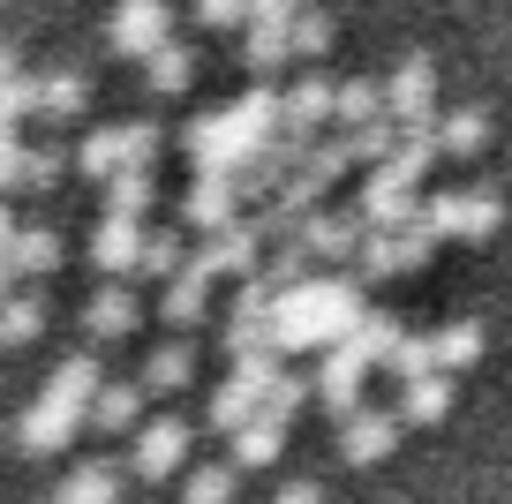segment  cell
<instances>
[{
	"instance_id": "14",
	"label": "cell",
	"mask_w": 512,
	"mask_h": 504,
	"mask_svg": "<svg viewBox=\"0 0 512 504\" xmlns=\"http://www.w3.org/2000/svg\"><path fill=\"white\" fill-rule=\"evenodd\" d=\"M106 384H113V377H106V362H98V347H68L61 362H53V377H46V399H61V407L91 414Z\"/></svg>"
},
{
	"instance_id": "30",
	"label": "cell",
	"mask_w": 512,
	"mask_h": 504,
	"mask_svg": "<svg viewBox=\"0 0 512 504\" xmlns=\"http://www.w3.org/2000/svg\"><path fill=\"white\" fill-rule=\"evenodd\" d=\"M279 444H287V422H272V414H256L241 437H226V459L234 467H272L279 459Z\"/></svg>"
},
{
	"instance_id": "41",
	"label": "cell",
	"mask_w": 512,
	"mask_h": 504,
	"mask_svg": "<svg viewBox=\"0 0 512 504\" xmlns=\"http://www.w3.org/2000/svg\"><path fill=\"white\" fill-rule=\"evenodd\" d=\"M400 271H407V249H400V234L369 226V241H362V279H400Z\"/></svg>"
},
{
	"instance_id": "43",
	"label": "cell",
	"mask_w": 512,
	"mask_h": 504,
	"mask_svg": "<svg viewBox=\"0 0 512 504\" xmlns=\"http://www.w3.org/2000/svg\"><path fill=\"white\" fill-rule=\"evenodd\" d=\"M302 399H317V384H302V377H279L272 392H264V414H272V422H294V414H302Z\"/></svg>"
},
{
	"instance_id": "7",
	"label": "cell",
	"mask_w": 512,
	"mask_h": 504,
	"mask_svg": "<svg viewBox=\"0 0 512 504\" xmlns=\"http://www.w3.org/2000/svg\"><path fill=\"white\" fill-rule=\"evenodd\" d=\"M53 264H61V234L53 226H23V219L0 211V286L16 294L31 271H53Z\"/></svg>"
},
{
	"instance_id": "10",
	"label": "cell",
	"mask_w": 512,
	"mask_h": 504,
	"mask_svg": "<svg viewBox=\"0 0 512 504\" xmlns=\"http://www.w3.org/2000/svg\"><path fill=\"white\" fill-rule=\"evenodd\" d=\"M61 166H76V151L61 143H23V136H0V189H53Z\"/></svg>"
},
{
	"instance_id": "42",
	"label": "cell",
	"mask_w": 512,
	"mask_h": 504,
	"mask_svg": "<svg viewBox=\"0 0 512 504\" xmlns=\"http://www.w3.org/2000/svg\"><path fill=\"white\" fill-rule=\"evenodd\" d=\"M324 46H332V16H324V8H302V16H294V61H317Z\"/></svg>"
},
{
	"instance_id": "3",
	"label": "cell",
	"mask_w": 512,
	"mask_h": 504,
	"mask_svg": "<svg viewBox=\"0 0 512 504\" xmlns=\"http://www.w3.org/2000/svg\"><path fill=\"white\" fill-rule=\"evenodd\" d=\"M294 16H302L294 0H256L249 31H241V61H249L256 83H272V68L294 61Z\"/></svg>"
},
{
	"instance_id": "6",
	"label": "cell",
	"mask_w": 512,
	"mask_h": 504,
	"mask_svg": "<svg viewBox=\"0 0 512 504\" xmlns=\"http://www.w3.org/2000/svg\"><path fill=\"white\" fill-rule=\"evenodd\" d=\"M384 98H392V121L415 128V121H437V61L422 46H407L384 76Z\"/></svg>"
},
{
	"instance_id": "35",
	"label": "cell",
	"mask_w": 512,
	"mask_h": 504,
	"mask_svg": "<svg viewBox=\"0 0 512 504\" xmlns=\"http://www.w3.org/2000/svg\"><path fill=\"white\" fill-rule=\"evenodd\" d=\"M38 324H46V294H31V286H16V294L0 301V339H8V347H23V339H38Z\"/></svg>"
},
{
	"instance_id": "4",
	"label": "cell",
	"mask_w": 512,
	"mask_h": 504,
	"mask_svg": "<svg viewBox=\"0 0 512 504\" xmlns=\"http://www.w3.org/2000/svg\"><path fill=\"white\" fill-rule=\"evenodd\" d=\"M256 256H264V226H256V211H241L234 226H219V234L196 241L189 264H196V271H211V279H256V271H264Z\"/></svg>"
},
{
	"instance_id": "46",
	"label": "cell",
	"mask_w": 512,
	"mask_h": 504,
	"mask_svg": "<svg viewBox=\"0 0 512 504\" xmlns=\"http://www.w3.org/2000/svg\"><path fill=\"white\" fill-rule=\"evenodd\" d=\"M272 504H324V489H317V482H279Z\"/></svg>"
},
{
	"instance_id": "23",
	"label": "cell",
	"mask_w": 512,
	"mask_h": 504,
	"mask_svg": "<svg viewBox=\"0 0 512 504\" xmlns=\"http://www.w3.org/2000/svg\"><path fill=\"white\" fill-rule=\"evenodd\" d=\"M264 414V392H249L241 377H226V384H211V399H204V422L211 429H226V437H241V429Z\"/></svg>"
},
{
	"instance_id": "8",
	"label": "cell",
	"mask_w": 512,
	"mask_h": 504,
	"mask_svg": "<svg viewBox=\"0 0 512 504\" xmlns=\"http://www.w3.org/2000/svg\"><path fill=\"white\" fill-rule=\"evenodd\" d=\"M362 219H369V226H384V234L415 226V219H422L415 181H407L400 166H369V174H362Z\"/></svg>"
},
{
	"instance_id": "15",
	"label": "cell",
	"mask_w": 512,
	"mask_h": 504,
	"mask_svg": "<svg viewBox=\"0 0 512 504\" xmlns=\"http://www.w3.org/2000/svg\"><path fill=\"white\" fill-rule=\"evenodd\" d=\"M241 219V181L234 174H196L189 196H181V226H196V234H219V226Z\"/></svg>"
},
{
	"instance_id": "22",
	"label": "cell",
	"mask_w": 512,
	"mask_h": 504,
	"mask_svg": "<svg viewBox=\"0 0 512 504\" xmlns=\"http://www.w3.org/2000/svg\"><path fill=\"white\" fill-rule=\"evenodd\" d=\"M128 166V121H98L91 136L76 143V174H91V181H113Z\"/></svg>"
},
{
	"instance_id": "18",
	"label": "cell",
	"mask_w": 512,
	"mask_h": 504,
	"mask_svg": "<svg viewBox=\"0 0 512 504\" xmlns=\"http://www.w3.org/2000/svg\"><path fill=\"white\" fill-rule=\"evenodd\" d=\"M136 316H144V301H136V286H128V279H106L91 301H83V331H91V339H128Z\"/></svg>"
},
{
	"instance_id": "24",
	"label": "cell",
	"mask_w": 512,
	"mask_h": 504,
	"mask_svg": "<svg viewBox=\"0 0 512 504\" xmlns=\"http://www.w3.org/2000/svg\"><path fill=\"white\" fill-rule=\"evenodd\" d=\"M204 309H211V271H196V264H189L181 279H166V286H159V316H166L174 331H189Z\"/></svg>"
},
{
	"instance_id": "28",
	"label": "cell",
	"mask_w": 512,
	"mask_h": 504,
	"mask_svg": "<svg viewBox=\"0 0 512 504\" xmlns=\"http://www.w3.org/2000/svg\"><path fill=\"white\" fill-rule=\"evenodd\" d=\"M369 121H392V98H384V83L377 76H347L339 83V128H369Z\"/></svg>"
},
{
	"instance_id": "17",
	"label": "cell",
	"mask_w": 512,
	"mask_h": 504,
	"mask_svg": "<svg viewBox=\"0 0 512 504\" xmlns=\"http://www.w3.org/2000/svg\"><path fill=\"white\" fill-rule=\"evenodd\" d=\"M400 444V407H362L339 422V459H354V467H369V459H384Z\"/></svg>"
},
{
	"instance_id": "34",
	"label": "cell",
	"mask_w": 512,
	"mask_h": 504,
	"mask_svg": "<svg viewBox=\"0 0 512 504\" xmlns=\"http://www.w3.org/2000/svg\"><path fill=\"white\" fill-rule=\"evenodd\" d=\"M234 497V459H196L181 474V504H226Z\"/></svg>"
},
{
	"instance_id": "44",
	"label": "cell",
	"mask_w": 512,
	"mask_h": 504,
	"mask_svg": "<svg viewBox=\"0 0 512 504\" xmlns=\"http://www.w3.org/2000/svg\"><path fill=\"white\" fill-rule=\"evenodd\" d=\"M159 143H166L159 121H128V166H151V158H159Z\"/></svg>"
},
{
	"instance_id": "39",
	"label": "cell",
	"mask_w": 512,
	"mask_h": 504,
	"mask_svg": "<svg viewBox=\"0 0 512 504\" xmlns=\"http://www.w3.org/2000/svg\"><path fill=\"white\" fill-rule=\"evenodd\" d=\"M309 264H317V256H309V241H279V249L264 256V279H272L279 294H294V286H309V279H317Z\"/></svg>"
},
{
	"instance_id": "21",
	"label": "cell",
	"mask_w": 512,
	"mask_h": 504,
	"mask_svg": "<svg viewBox=\"0 0 512 504\" xmlns=\"http://www.w3.org/2000/svg\"><path fill=\"white\" fill-rule=\"evenodd\" d=\"M189 377H196V347H189V331L159 339V347L144 354V369H136V384H144V392H181Z\"/></svg>"
},
{
	"instance_id": "27",
	"label": "cell",
	"mask_w": 512,
	"mask_h": 504,
	"mask_svg": "<svg viewBox=\"0 0 512 504\" xmlns=\"http://www.w3.org/2000/svg\"><path fill=\"white\" fill-rule=\"evenodd\" d=\"M83 98H91V76H83V68H38V113H46V121L83 113Z\"/></svg>"
},
{
	"instance_id": "31",
	"label": "cell",
	"mask_w": 512,
	"mask_h": 504,
	"mask_svg": "<svg viewBox=\"0 0 512 504\" xmlns=\"http://www.w3.org/2000/svg\"><path fill=\"white\" fill-rule=\"evenodd\" d=\"M482 136H490V113H482V98H460V106L437 113V143H445V151H482Z\"/></svg>"
},
{
	"instance_id": "38",
	"label": "cell",
	"mask_w": 512,
	"mask_h": 504,
	"mask_svg": "<svg viewBox=\"0 0 512 504\" xmlns=\"http://www.w3.org/2000/svg\"><path fill=\"white\" fill-rule=\"evenodd\" d=\"M384 369H392L400 384H415V377H445V369H437V331H407L400 354H392Z\"/></svg>"
},
{
	"instance_id": "36",
	"label": "cell",
	"mask_w": 512,
	"mask_h": 504,
	"mask_svg": "<svg viewBox=\"0 0 512 504\" xmlns=\"http://www.w3.org/2000/svg\"><path fill=\"white\" fill-rule=\"evenodd\" d=\"M151 189H159V181H151V166H121V174L106 181V211H113V219H144Z\"/></svg>"
},
{
	"instance_id": "19",
	"label": "cell",
	"mask_w": 512,
	"mask_h": 504,
	"mask_svg": "<svg viewBox=\"0 0 512 504\" xmlns=\"http://www.w3.org/2000/svg\"><path fill=\"white\" fill-rule=\"evenodd\" d=\"M362 369H369L362 354L332 347V354L317 362V377H309V384H317V399H324V407L339 414V422H347V414H362Z\"/></svg>"
},
{
	"instance_id": "20",
	"label": "cell",
	"mask_w": 512,
	"mask_h": 504,
	"mask_svg": "<svg viewBox=\"0 0 512 504\" xmlns=\"http://www.w3.org/2000/svg\"><path fill=\"white\" fill-rule=\"evenodd\" d=\"M76 422H83L76 407H61V399H46V392H38L31 407L16 414V444H23V452H53V444H68V437H76Z\"/></svg>"
},
{
	"instance_id": "2",
	"label": "cell",
	"mask_w": 512,
	"mask_h": 504,
	"mask_svg": "<svg viewBox=\"0 0 512 504\" xmlns=\"http://www.w3.org/2000/svg\"><path fill=\"white\" fill-rule=\"evenodd\" d=\"M256 143L264 136H249V128L234 121V106H204L189 128H181V151L196 158V174H249V158H256Z\"/></svg>"
},
{
	"instance_id": "5",
	"label": "cell",
	"mask_w": 512,
	"mask_h": 504,
	"mask_svg": "<svg viewBox=\"0 0 512 504\" xmlns=\"http://www.w3.org/2000/svg\"><path fill=\"white\" fill-rule=\"evenodd\" d=\"M497 219H505L497 189H475V181H452V189H437V196H430V226H437V241H445V234L482 241V234H497Z\"/></svg>"
},
{
	"instance_id": "1",
	"label": "cell",
	"mask_w": 512,
	"mask_h": 504,
	"mask_svg": "<svg viewBox=\"0 0 512 504\" xmlns=\"http://www.w3.org/2000/svg\"><path fill=\"white\" fill-rule=\"evenodd\" d=\"M362 279L354 271H317L309 286L279 294V347L309 354V347H347V331L362 324Z\"/></svg>"
},
{
	"instance_id": "33",
	"label": "cell",
	"mask_w": 512,
	"mask_h": 504,
	"mask_svg": "<svg viewBox=\"0 0 512 504\" xmlns=\"http://www.w3.org/2000/svg\"><path fill=\"white\" fill-rule=\"evenodd\" d=\"M467 362H482V324L475 316H452V324H437V369H467Z\"/></svg>"
},
{
	"instance_id": "13",
	"label": "cell",
	"mask_w": 512,
	"mask_h": 504,
	"mask_svg": "<svg viewBox=\"0 0 512 504\" xmlns=\"http://www.w3.org/2000/svg\"><path fill=\"white\" fill-rule=\"evenodd\" d=\"M91 264L106 271V279H128V271H144V219H113V211H98L91 226Z\"/></svg>"
},
{
	"instance_id": "45",
	"label": "cell",
	"mask_w": 512,
	"mask_h": 504,
	"mask_svg": "<svg viewBox=\"0 0 512 504\" xmlns=\"http://www.w3.org/2000/svg\"><path fill=\"white\" fill-rule=\"evenodd\" d=\"M256 0H196V23H249Z\"/></svg>"
},
{
	"instance_id": "26",
	"label": "cell",
	"mask_w": 512,
	"mask_h": 504,
	"mask_svg": "<svg viewBox=\"0 0 512 504\" xmlns=\"http://www.w3.org/2000/svg\"><path fill=\"white\" fill-rule=\"evenodd\" d=\"M113 497H121V474L106 459H83V467H68L53 482V504H113Z\"/></svg>"
},
{
	"instance_id": "32",
	"label": "cell",
	"mask_w": 512,
	"mask_h": 504,
	"mask_svg": "<svg viewBox=\"0 0 512 504\" xmlns=\"http://www.w3.org/2000/svg\"><path fill=\"white\" fill-rule=\"evenodd\" d=\"M196 249H181V219L174 226H144V271L151 279H181Z\"/></svg>"
},
{
	"instance_id": "16",
	"label": "cell",
	"mask_w": 512,
	"mask_h": 504,
	"mask_svg": "<svg viewBox=\"0 0 512 504\" xmlns=\"http://www.w3.org/2000/svg\"><path fill=\"white\" fill-rule=\"evenodd\" d=\"M324 121H339V83L317 76V68H302V76L287 83V136H309V143H317Z\"/></svg>"
},
{
	"instance_id": "40",
	"label": "cell",
	"mask_w": 512,
	"mask_h": 504,
	"mask_svg": "<svg viewBox=\"0 0 512 504\" xmlns=\"http://www.w3.org/2000/svg\"><path fill=\"white\" fill-rule=\"evenodd\" d=\"M144 76H151V91H181V83L196 76V53L181 46V38H166V46L144 61Z\"/></svg>"
},
{
	"instance_id": "9",
	"label": "cell",
	"mask_w": 512,
	"mask_h": 504,
	"mask_svg": "<svg viewBox=\"0 0 512 504\" xmlns=\"http://www.w3.org/2000/svg\"><path fill=\"white\" fill-rule=\"evenodd\" d=\"M181 459H189V422H181V414H151V422L136 429V444H128V467L144 474V482H159V474H189Z\"/></svg>"
},
{
	"instance_id": "12",
	"label": "cell",
	"mask_w": 512,
	"mask_h": 504,
	"mask_svg": "<svg viewBox=\"0 0 512 504\" xmlns=\"http://www.w3.org/2000/svg\"><path fill=\"white\" fill-rule=\"evenodd\" d=\"M166 38H174V16H166V0H121L106 16V46H121V53H159Z\"/></svg>"
},
{
	"instance_id": "29",
	"label": "cell",
	"mask_w": 512,
	"mask_h": 504,
	"mask_svg": "<svg viewBox=\"0 0 512 504\" xmlns=\"http://www.w3.org/2000/svg\"><path fill=\"white\" fill-rule=\"evenodd\" d=\"M91 429H144V384L136 377H113L91 407Z\"/></svg>"
},
{
	"instance_id": "11",
	"label": "cell",
	"mask_w": 512,
	"mask_h": 504,
	"mask_svg": "<svg viewBox=\"0 0 512 504\" xmlns=\"http://www.w3.org/2000/svg\"><path fill=\"white\" fill-rule=\"evenodd\" d=\"M302 241H309V256H317V264H362V241H369V219H362V204H339V211H317V219L302 226Z\"/></svg>"
},
{
	"instance_id": "25",
	"label": "cell",
	"mask_w": 512,
	"mask_h": 504,
	"mask_svg": "<svg viewBox=\"0 0 512 504\" xmlns=\"http://www.w3.org/2000/svg\"><path fill=\"white\" fill-rule=\"evenodd\" d=\"M400 339H407V324H400V316H392V309H369L362 324L347 331V354H362L369 369H384L392 354H400Z\"/></svg>"
},
{
	"instance_id": "37",
	"label": "cell",
	"mask_w": 512,
	"mask_h": 504,
	"mask_svg": "<svg viewBox=\"0 0 512 504\" xmlns=\"http://www.w3.org/2000/svg\"><path fill=\"white\" fill-rule=\"evenodd\" d=\"M452 407V377H415L400 384V422H437Z\"/></svg>"
}]
</instances>
